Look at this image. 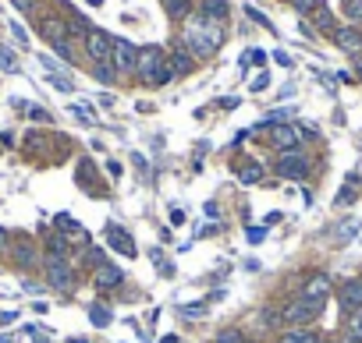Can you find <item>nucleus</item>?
Here are the masks:
<instances>
[{
  "mask_svg": "<svg viewBox=\"0 0 362 343\" xmlns=\"http://www.w3.org/2000/svg\"><path fill=\"white\" fill-rule=\"evenodd\" d=\"M135 61H139V50L128 39L114 36L111 39V64H114V71L118 75H135Z\"/></svg>",
  "mask_w": 362,
  "mask_h": 343,
  "instance_id": "obj_5",
  "label": "nucleus"
},
{
  "mask_svg": "<svg viewBox=\"0 0 362 343\" xmlns=\"http://www.w3.org/2000/svg\"><path fill=\"white\" fill-rule=\"evenodd\" d=\"M330 36H334V43H337L344 53H358V57H362V32H358L355 25H341V29H334Z\"/></svg>",
  "mask_w": 362,
  "mask_h": 343,
  "instance_id": "obj_14",
  "label": "nucleus"
},
{
  "mask_svg": "<svg viewBox=\"0 0 362 343\" xmlns=\"http://www.w3.org/2000/svg\"><path fill=\"white\" fill-rule=\"evenodd\" d=\"M89 322L96 329H107L114 322V315H111V308H103V305H89Z\"/></svg>",
  "mask_w": 362,
  "mask_h": 343,
  "instance_id": "obj_21",
  "label": "nucleus"
},
{
  "mask_svg": "<svg viewBox=\"0 0 362 343\" xmlns=\"http://www.w3.org/2000/svg\"><path fill=\"white\" fill-rule=\"evenodd\" d=\"M344 336L355 340V343H362V308L348 315V322H344Z\"/></svg>",
  "mask_w": 362,
  "mask_h": 343,
  "instance_id": "obj_23",
  "label": "nucleus"
},
{
  "mask_svg": "<svg viewBox=\"0 0 362 343\" xmlns=\"http://www.w3.org/2000/svg\"><path fill=\"white\" fill-rule=\"evenodd\" d=\"M302 142H305V128H298V124H277V128L270 131L274 152H291V149H298Z\"/></svg>",
  "mask_w": 362,
  "mask_h": 343,
  "instance_id": "obj_6",
  "label": "nucleus"
},
{
  "mask_svg": "<svg viewBox=\"0 0 362 343\" xmlns=\"http://www.w3.org/2000/svg\"><path fill=\"white\" fill-rule=\"evenodd\" d=\"M164 61H167V53H164L160 46H142V50H139V61H135V75L142 78V85H146V82L153 78V71H157V68H160Z\"/></svg>",
  "mask_w": 362,
  "mask_h": 343,
  "instance_id": "obj_8",
  "label": "nucleus"
},
{
  "mask_svg": "<svg viewBox=\"0 0 362 343\" xmlns=\"http://www.w3.org/2000/svg\"><path fill=\"white\" fill-rule=\"evenodd\" d=\"M313 15H316V25H320L323 32H334V15H330V11H327L323 4H320V8L313 11Z\"/></svg>",
  "mask_w": 362,
  "mask_h": 343,
  "instance_id": "obj_27",
  "label": "nucleus"
},
{
  "mask_svg": "<svg viewBox=\"0 0 362 343\" xmlns=\"http://www.w3.org/2000/svg\"><path fill=\"white\" fill-rule=\"evenodd\" d=\"M15 262H18L22 269H32V265H36V248H32V245H18Z\"/></svg>",
  "mask_w": 362,
  "mask_h": 343,
  "instance_id": "obj_25",
  "label": "nucleus"
},
{
  "mask_svg": "<svg viewBox=\"0 0 362 343\" xmlns=\"http://www.w3.org/2000/svg\"><path fill=\"white\" fill-rule=\"evenodd\" d=\"M245 15H249V18H252V22H260V25H263V29H270V22H267V18H263V15H260V11H256V8H245Z\"/></svg>",
  "mask_w": 362,
  "mask_h": 343,
  "instance_id": "obj_40",
  "label": "nucleus"
},
{
  "mask_svg": "<svg viewBox=\"0 0 362 343\" xmlns=\"http://www.w3.org/2000/svg\"><path fill=\"white\" fill-rule=\"evenodd\" d=\"M270 85V75L267 71H260V75H256V82H252V92H263Z\"/></svg>",
  "mask_w": 362,
  "mask_h": 343,
  "instance_id": "obj_36",
  "label": "nucleus"
},
{
  "mask_svg": "<svg viewBox=\"0 0 362 343\" xmlns=\"http://www.w3.org/2000/svg\"><path fill=\"white\" fill-rule=\"evenodd\" d=\"M0 68H4V71H18V61H15V53L8 46H0Z\"/></svg>",
  "mask_w": 362,
  "mask_h": 343,
  "instance_id": "obj_28",
  "label": "nucleus"
},
{
  "mask_svg": "<svg viewBox=\"0 0 362 343\" xmlns=\"http://www.w3.org/2000/svg\"><path fill=\"white\" fill-rule=\"evenodd\" d=\"M11 36H15V39H18L22 46H29V36H25V29H22L18 22H11Z\"/></svg>",
  "mask_w": 362,
  "mask_h": 343,
  "instance_id": "obj_38",
  "label": "nucleus"
},
{
  "mask_svg": "<svg viewBox=\"0 0 362 343\" xmlns=\"http://www.w3.org/2000/svg\"><path fill=\"white\" fill-rule=\"evenodd\" d=\"M111 39H114V36H107L103 29H89V36H85V53L92 57V64H111Z\"/></svg>",
  "mask_w": 362,
  "mask_h": 343,
  "instance_id": "obj_9",
  "label": "nucleus"
},
{
  "mask_svg": "<svg viewBox=\"0 0 362 343\" xmlns=\"http://www.w3.org/2000/svg\"><path fill=\"white\" fill-rule=\"evenodd\" d=\"M320 312H323L320 301L295 298V301H288V305L281 308V326H288V329H305L313 319H320Z\"/></svg>",
  "mask_w": 362,
  "mask_h": 343,
  "instance_id": "obj_2",
  "label": "nucleus"
},
{
  "mask_svg": "<svg viewBox=\"0 0 362 343\" xmlns=\"http://www.w3.org/2000/svg\"><path fill=\"white\" fill-rule=\"evenodd\" d=\"M167 64H171V71H174V75H188V71L195 68V57H192L185 46H174V53L167 57Z\"/></svg>",
  "mask_w": 362,
  "mask_h": 343,
  "instance_id": "obj_15",
  "label": "nucleus"
},
{
  "mask_svg": "<svg viewBox=\"0 0 362 343\" xmlns=\"http://www.w3.org/2000/svg\"><path fill=\"white\" fill-rule=\"evenodd\" d=\"M242 343H245V340H242Z\"/></svg>",
  "mask_w": 362,
  "mask_h": 343,
  "instance_id": "obj_52",
  "label": "nucleus"
},
{
  "mask_svg": "<svg viewBox=\"0 0 362 343\" xmlns=\"http://www.w3.org/2000/svg\"><path fill=\"white\" fill-rule=\"evenodd\" d=\"M4 245H8V231L0 226V251H4Z\"/></svg>",
  "mask_w": 362,
  "mask_h": 343,
  "instance_id": "obj_45",
  "label": "nucleus"
},
{
  "mask_svg": "<svg viewBox=\"0 0 362 343\" xmlns=\"http://www.w3.org/2000/svg\"><path fill=\"white\" fill-rule=\"evenodd\" d=\"M181 315H185V319H202V315H206V305H185Z\"/></svg>",
  "mask_w": 362,
  "mask_h": 343,
  "instance_id": "obj_34",
  "label": "nucleus"
},
{
  "mask_svg": "<svg viewBox=\"0 0 362 343\" xmlns=\"http://www.w3.org/2000/svg\"><path fill=\"white\" fill-rule=\"evenodd\" d=\"M39 32H43V39L50 43V46H64V43H71V29H68V22H61V18H43L39 22Z\"/></svg>",
  "mask_w": 362,
  "mask_h": 343,
  "instance_id": "obj_12",
  "label": "nucleus"
},
{
  "mask_svg": "<svg viewBox=\"0 0 362 343\" xmlns=\"http://www.w3.org/2000/svg\"><path fill=\"white\" fill-rule=\"evenodd\" d=\"M25 110H29V117H32V121H50V113H46L43 106H25Z\"/></svg>",
  "mask_w": 362,
  "mask_h": 343,
  "instance_id": "obj_37",
  "label": "nucleus"
},
{
  "mask_svg": "<svg viewBox=\"0 0 362 343\" xmlns=\"http://www.w3.org/2000/svg\"><path fill=\"white\" fill-rule=\"evenodd\" d=\"M103 241H107L114 251H121V255H128V258H135L139 255V248H135V241H132V234L125 231L121 223H103Z\"/></svg>",
  "mask_w": 362,
  "mask_h": 343,
  "instance_id": "obj_7",
  "label": "nucleus"
},
{
  "mask_svg": "<svg viewBox=\"0 0 362 343\" xmlns=\"http://www.w3.org/2000/svg\"><path fill=\"white\" fill-rule=\"evenodd\" d=\"M355 68H358V78H362V57H358V64H355Z\"/></svg>",
  "mask_w": 362,
  "mask_h": 343,
  "instance_id": "obj_48",
  "label": "nucleus"
},
{
  "mask_svg": "<svg viewBox=\"0 0 362 343\" xmlns=\"http://www.w3.org/2000/svg\"><path fill=\"white\" fill-rule=\"evenodd\" d=\"M135 170H139L142 181H149V170H146V159H142V156H135Z\"/></svg>",
  "mask_w": 362,
  "mask_h": 343,
  "instance_id": "obj_41",
  "label": "nucleus"
},
{
  "mask_svg": "<svg viewBox=\"0 0 362 343\" xmlns=\"http://www.w3.org/2000/svg\"><path fill=\"white\" fill-rule=\"evenodd\" d=\"M71 113H75V117H78L82 124H96V117L89 113V106H85V103H75V106H71Z\"/></svg>",
  "mask_w": 362,
  "mask_h": 343,
  "instance_id": "obj_30",
  "label": "nucleus"
},
{
  "mask_svg": "<svg viewBox=\"0 0 362 343\" xmlns=\"http://www.w3.org/2000/svg\"><path fill=\"white\" fill-rule=\"evenodd\" d=\"M11 4H15L18 11H32V0H11Z\"/></svg>",
  "mask_w": 362,
  "mask_h": 343,
  "instance_id": "obj_43",
  "label": "nucleus"
},
{
  "mask_svg": "<svg viewBox=\"0 0 362 343\" xmlns=\"http://www.w3.org/2000/svg\"><path fill=\"white\" fill-rule=\"evenodd\" d=\"M320 343H334V340H327V336H320Z\"/></svg>",
  "mask_w": 362,
  "mask_h": 343,
  "instance_id": "obj_49",
  "label": "nucleus"
},
{
  "mask_svg": "<svg viewBox=\"0 0 362 343\" xmlns=\"http://www.w3.org/2000/svg\"><path fill=\"white\" fill-rule=\"evenodd\" d=\"M50 85H54L57 92H75V85H71V78H64V75H50Z\"/></svg>",
  "mask_w": 362,
  "mask_h": 343,
  "instance_id": "obj_32",
  "label": "nucleus"
},
{
  "mask_svg": "<svg viewBox=\"0 0 362 343\" xmlns=\"http://www.w3.org/2000/svg\"><path fill=\"white\" fill-rule=\"evenodd\" d=\"M337 301H341L344 315L358 312V308H362V279H348V283H341V291H337Z\"/></svg>",
  "mask_w": 362,
  "mask_h": 343,
  "instance_id": "obj_13",
  "label": "nucleus"
},
{
  "mask_svg": "<svg viewBox=\"0 0 362 343\" xmlns=\"http://www.w3.org/2000/svg\"><path fill=\"white\" fill-rule=\"evenodd\" d=\"M355 202V191H351V184L348 188H341V195H337V205H351Z\"/></svg>",
  "mask_w": 362,
  "mask_h": 343,
  "instance_id": "obj_39",
  "label": "nucleus"
},
{
  "mask_svg": "<svg viewBox=\"0 0 362 343\" xmlns=\"http://www.w3.org/2000/svg\"><path fill=\"white\" fill-rule=\"evenodd\" d=\"M22 287H25L29 294H43V287H39V283H32V279H25V283H22Z\"/></svg>",
  "mask_w": 362,
  "mask_h": 343,
  "instance_id": "obj_42",
  "label": "nucleus"
},
{
  "mask_svg": "<svg viewBox=\"0 0 362 343\" xmlns=\"http://www.w3.org/2000/svg\"><path fill=\"white\" fill-rule=\"evenodd\" d=\"M238 181H242V184H260V181H263V166L256 163V159L242 163V166H238Z\"/></svg>",
  "mask_w": 362,
  "mask_h": 343,
  "instance_id": "obj_16",
  "label": "nucleus"
},
{
  "mask_svg": "<svg viewBox=\"0 0 362 343\" xmlns=\"http://www.w3.org/2000/svg\"><path fill=\"white\" fill-rule=\"evenodd\" d=\"M164 8H167V15H171L174 22H181V18L192 15V0H164Z\"/></svg>",
  "mask_w": 362,
  "mask_h": 343,
  "instance_id": "obj_22",
  "label": "nucleus"
},
{
  "mask_svg": "<svg viewBox=\"0 0 362 343\" xmlns=\"http://www.w3.org/2000/svg\"><path fill=\"white\" fill-rule=\"evenodd\" d=\"M341 343H355V340H348V336H344V340H341Z\"/></svg>",
  "mask_w": 362,
  "mask_h": 343,
  "instance_id": "obj_50",
  "label": "nucleus"
},
{
  "mask_svg": "<svg viewBox=\"0 0 362 343\" xmlns=\"http://www.w3.org/2000/svg\"><path fill=\"white\" fill-rule=\"evenodd\" d=\"M274 170H277V177H284V181H302V177L309 174V156H305L302 149L277 152V163H274Z\"/></svg>",
  "mask_w": 362,
  "mask_h": 343,
  "instance_id": "obj_4",
  "label": "nucleus"
},
{
  "mask_svg": "<svg viewBox=\"0 0 362 343\" xmlns=\"http://www.w3.org/2000/svg\"><path fill=\"white\" fill-rule=\"evenodd\" d=\"M267 238V226H252V231H249V226H245V241H252V245H260Z\"/></svg>",
  "mask_w": 362,
  "mask_h": 343,
  "instance_id": "obj_33",
  "label": "nucleus"
},
{
  "mask_svg": "<svg viewBox=\"0 0 362 343\" xmlns=\"http://www.w3.org/2000/svg\"><path fill=\"white\" fill-rule=\"evenodd\" d=\"M274 57H277V64H281V68H291V57H288V53H274Z\"/></svg>",
  "mask_w": 362,
  "mask_h": 343,
  "instance_id": "obj_44",
  "label": "nucleus"
},
{
  "mask_svg": "<svg viewBox=\"0 0 362 343\" xmlns=\"http://www.w3.org/2000/svg\"><path fill=\"white\" fill-rule=\"evenodd\" d=\"M32 4H36V0H32Z\"/></svg>",
  "mask_w": 362,
  "mask_h": 343,
  "instance_id": "obj_51",
  "label": "nucleus"
},
{
  "mask_svg": "<svg viewBox=\"0 0 362 343\" xmlns=\"http://www.w3.org/2000/svg\"><path fill=\"white\" fill-rule=\"evenodd\" d=\"M46 251H50V258H68V238L57 231V234H50L46 238Z\"/></svg>",
  "mask_w": 362,
  "mask_h": 343,
  "instance_id": "obj_18",
  "label": "nucleus"
},
{
  "mask_svg": "<svg viewBox=\"0 0 362 343\" xmlns=\"http://www.w3.org/2000/svg\"><path fill=\"white\" fill-rule=\"evenodd\" d=\"M224 22L217 18H206V15H195L185 22V32H181V46L192 53V57H214L221 46H224Z\"/></svg>",
  "mask_w": 362,
  "mask_h": 343,
  "instance_id": "obj_1",
  "label": "nucleus"
},
{
  "mask_svg": "<svg viewBox=\"0 0 362 343\" xmlns=\"http://www.w3.org/2000/svg\"><path fill=\"white\" fill-rule=\"evenodd\" d=\"M199 15L224 22V18H228V0H202V11H199Z\"/></svg>",
  "mask_w": 362,
  "mask_h": 343,
  "instance_id": "obj_20",
  "label": "nucleus"
},
{
  "mask_svg": "<svg viewBox=\"0 0 362 343\" xmlns=\"http://www.w3.org/2000/svg\"><path fill=\"white\" fill-rule=\"evenodd\" d=\"M92 75H96V82H103V85H111V82L118 78L114 64H96V68H92Z\"/></svg>",
  "mask_w": 362,
  "mask_h": 343,
  "instance_id": "obj_26",
  "label": "nucleus"
},
{
  "mask_svg": "<svg viewBox=\"0 0 362 343\" xmlns=\"http://www.w3.org/2000/svg\"><path fill=\"white\" fill-rule=\"evenodd\" d=\"M160 343H178V336H164V340H160Z\"/></svg>",
  "mask_w": 362,
  "mask_h": 343,
  "instance_id": "obj_46",
  "label": "nucleus"
},
{
  "mask_svg": "<svg viewBox=\"0 0 362 343\" xmlns=\"http://www.w3.org/2000/svg\"><path fill=\"white\" fill-rule=\"evenodd\" d=\"M217 343H242V333H238V329H224V333L217 336Z\"/></svg>",
  "mask_w": 362,
  "mask_h": 343,
  "instance_id": "obj_35",
  "label": "nucleus"
},
{
  "mask_svg": "<svg viewBox=\"0 0 362 343\" xmlns=\"http://www.w3.org/2000/svg\"><path fill=\"white\" fill-rule=\"evenodd\" d=\"M121 283H125V272H121L114 262H103V265H96V269H92V287H96L99 294L118 291Z\"/></svg>",
  "mask_w": 362,
  "mask_h": 343,
  "instance_id": "obj_10",
  "label": "nucleus"
},
{
  "mask_svg": "<svg viewBox=\"0 0 362 343\" xmlns=\"http://www.w3.org/2000/svg\"><path fill=\"white\" fill-rule=\"evenodd\" d=\"M277 343H320V333H313V329H288V333H281Z\"/></svg>",
  "mask_w": 362,
  "mask_h": 343,
  "instance_id": "obj_17",
  "label": "nucleus"
},
{
  "mask_svg": "<svg viewBox=\"0 0 362 343\" xmlns=\"http://www.w3.org/2000/svg\"><path fill=\"white\" fill-rule=\"evenodd\" d=\"M358 226H362V223H358V219H351V216H348V219H341V226L334 231V245H344V241H351V238L358 234Z\"/></svg>",
  "mask_w": 362,
  "mask_h": 343,
  "instance_id": "obj_19",
  "label": "nucleus"
},
{
  "mask_svg": "<svg viewBox=\"0 0 362 343\" xmlns=\"http://www.w3.org/2000/svg\"><path fill=\"white\" fill-rule=\"evenodd\" d=\"M46 287L57 294H71L75 291V269L68 258H46Z\"/></svg>",
  "mask_w": 362,
  "mask_h": 343,
  "instance_id": "obj_3",
  "label": "nucleus"
},
{
  "mask_svg": "<svg viewBox=\"0 0 362 343\" xmlns=\"http://www.w3.org/2000/svg\"><path fill=\"white\" fill-rule=\"evenodd\" d=\"M171 78H174V71H171V64H167V61H164V64H160V68H157V71H153V78H149V82H146V85H149V89H160V85H167V82H171Z\"/></svg>",
  "mask_w": 362,
  "mask_h": 343,
  "instance_id": "obj_24",
  "label": "nucleus"
},
{
  "mask_svg": "<svg viewBox=\"0 0 362 343\" xmlns=\"http://www.w3.org/2000/svg\"><path fill=\"white\" fill-rule=\"evenodd\" d=\"M330 291H334V279L327 276V272H316V276H309L305 283H302V294L298 298H309V301H327L330 298Z\"/></svg>",
  "mask_w": 362,
  "mask_h": 343,
  "instance_id": "obj_11",
  "label": "nucleus"
},
{
  "mask_svg": "<svg viewBox=\"0 0 362 343\" xmlns=\"http://www.w3.org/2000/svg\"><path fill=\"white\" fill-rule=\"evenodd\" d=\"M85 4H92V8H99V4H103V0H85Z\"/></svg>",
  "mask_w": 362,
  "mask_h": 343,
  "instance_id": "obj_47",
  "label": "nucleus"
},
{
  "mask_svg": "<svg viewBox=\"0 0 362 343\" xmlns=\"http://www.w3.org/2000/svg\"><path fill=\"white\" fill-rule=\"evenodd\" d=\"M344 15L351 22H362V0H344Z\"/></svg>",
  "mask_w": 362,
  "mask_h": 343,
  "instance_id": "obj_31",
  "label": "nucleus"
},
{
  "mask_svg": "<svg viewBox=\"0 0 362 343\" xmlns=\"http://www.w3.org/2000/svg\"><path fill=\"white\" fill-rule=\"evenodd\" d=\"M291 8H295L298 15H313V11L320 8V0H291Z\"/></svg>",
  "mask_w": 362,
  "mask_h": 343,
  "instance_id": "obj_29",
  "label": "nucleus"
}]
</instances>
